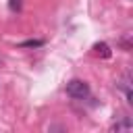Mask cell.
<instances>
[{
    "label": "cell",
    "mask_w": 133,
    "mask_h": 133,
    "mask_svg": "<svg viewBox=\"0 0 133 133\" xmlns=\"http://www.w3.org/2000/svg\"><path fill=\"white\" fill-rule=\"evenodd\" d=\"M66 94L71 98H75V100H83V98L89 96V85L85 81H81V79H71L66 83Z\"/></svg>",
    "instance_id": "obj_1"
},
{
    "label": "cell",
    "mask_w": 133,
    "mask_h": 133,
    "mask_svg": "<svg viewBox=\"0 0 133 133\" xmlns=\"http://www.w3.org/2000/svg\"><path fill=\"white\" fill-rule=\"evenodd\" d=\"M94 54H96V56H102V58H108V56H110V48H108V44L98 42V44L94 46Z\"/></svg>",
    "instance_id": "obj_2"
},
{
    "label": "cell",
    "mask_w": 133,
    "mask_h": 133,
    "mask_svg": "<svg viewBox=\"0 0 133 133\" xmlns=\"http://www.w3.org/2000/svg\"><path fill=\"white\" fill-rule=\"evenodd\" d=\"M42 44H44L42 39H31V42H23L21 46H23V48H31V46H42Z\"/></svg>",
    "instance_id": "obj_3"
},
{
    "label": "cell",
    "mask_w": 133,
    "mask_h": 133,
    "mask_svg": "<svg viewBox=\"0 0 133 133\" xmlns=\"http://www.w3.org/2000/svg\"><path fill=\"white\" fill-rule=\"evenodd\" d=\"M8 4H10V8H12V10H19V8H21V0H10Z\"/></svg>",
    "instance_id": "obj_4"
}]
</instances>
